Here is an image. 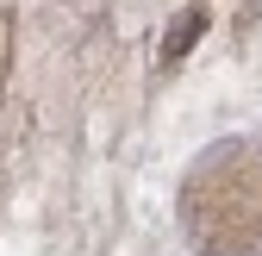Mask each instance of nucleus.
Segmentation results:
<instances>
[{
    "mask_svg": "<svg viewBox=\"0 0 262 256\" xmlns=\"http://www.w3.org/2000/svg\"><path fill=\"white\" fill-rule=\"evenodd\" d=\"M187 231L200 256H256L262 250V156L250 144H225L187 181Z\"/></svg>",
    "mask_w": 262,
    "mask_h": 256,
    "instance_id": "f257e3e1",
    "label": "nucleus"
},
{
    "mask_svg": "<svg viewBox=\"0 0 262 256\" xmlns=\"http://www.w3.org/2000/svg\"><path fill=\"white\" fill-rule=\"evenodd\" d=\"M200 31H206V13H200V7H187V13L169 25V38H162V62H181V56H187V44L200 38Z\"/></svg>",
    "mask_w": 262,
    "mask_h": 256,
    "instance_id": "f03ea898",
    "label": "nucleus"
}]
</instances>
